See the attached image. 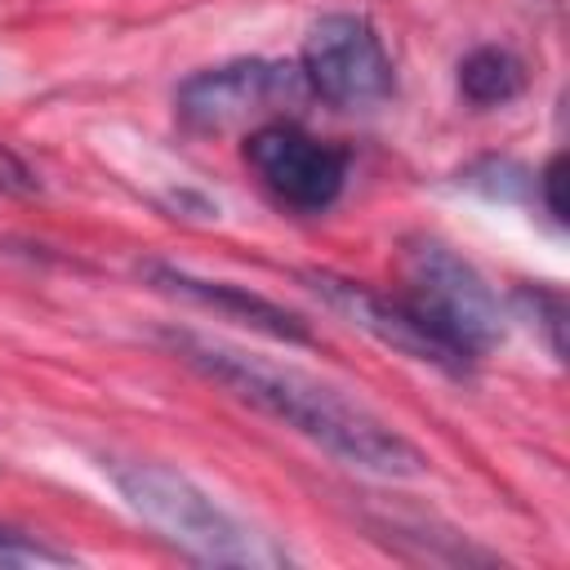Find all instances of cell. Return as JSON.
Segmentation results:
<instances>
[{
	"mask_svg": "<svg viewBox=\"0 0 570 570\" xmlns=\"http://www.w3.org/2000/svg\"><path fill=\"white\" fill-rule=\"evenodd\" d=\"M169 343V352L178 361H187L196 374L223 383L232 396H240L245 405L263 410L267 419L294 428L298 436L316 441L321 450L338 454L352 468L365 472H383V476H419L423 472V454L392 432L383 419H374L361 401L343 396L338 387L294 370V365H276L267 356L187 334V330H165L160 334Z\"/></svg>",
	"mask_w": 570,
	"mask_h": 570,
	"instance_id": "1",
	"label": "cell"
},
{
	"mask_svg": "<svg viewBox=\"0 0 570 570\" xmlns=\"http://www.w3.org/2000/svg\"><path fill=\"white\" fill-rule=\"evenodd\" d=\"M102 468L125 503L187 557L205 566H289V552L281 543L236 521L183 472L147 459H102Z\"/></svg>",
	"mask_w": 570,
	"mask_h": 570,
	"instance_id": "2",
	"label": "cell"
},
{
	"mask_svg": "<svg viewBox=\"0 0 570 570\" xmlns=\"http://www.w3.org/2000/svg\"><path fill=\"white\" fill-rule=\"evenodd\" d=\"M405 303L472 365L503 338L499 298L485 276L436 236H410L401 249Z\"/></svg>",
	"mask_w": 570,
	"mask_h": 570,
	"instance_id": "3",
	"label": "cell"
},
{
	"mask_svg": "<svg viewBox=\"0 0 570 570\" xmlns=\"http://www.w3.org/2000/svg\"><path fill=\"white\" fill-rule=\"evenodd\" d=\"M303 80L330 107H374L392 94V58L361 13H325L303 40Z\"/></svg>",
	"mask_w": 570,
	"mask_h": 570,
	"instance_id": "4",
	"label": "cell"
},
{
	"mask_svg": "<svg viewBox=\"0 0 570 570\" xmlns=\"http://www.w3.org/2000/svg\"><path fill=\"white\" fill-rule=\"evenodd\" d=\"M307 89L303 71L289 62H263V58H236L209 71H196L178 85V116L200 129L218 134L245 120H258L285 102H298Z\"/></svg>",
	"mask_w": 570,
	"mask_h": 570,
	"instance_id": "5",
	"label": "cell"
},
{
	"mask_svg": "<svg viewBox=\"0 0 570 570\" xmlns=\"http://www.w3.org/2000/svg\"><path fill=\"white\" fill-rule=\"evenodd\" d=\"M245 160L263 178V187L303 214H321L338 200L347 178V156L294 120H267L245 138Z\"/></svg>",
	"mask_w": 570,
	"mask_h": 570,
	"instance_id": "6",
	"label": "cell"
},
{
	"mask_svg": "<svg viewBox=\"0 0 570 570\" xmlns=\"http://www.w3.org/2000/svg\"><path fill=\"white\" fill-rule=\"evenodd\" d=\"M303 281L338 312L347 316L356 330H365L370 338H379L383 347H396L401 356L410 361H428L445 374H468L472 361L459 356L405 298H387V294H374L370 285L361 281H347V276H334V272H303Z\"/></svg>",
	"mask_w": 570,
	"mask_h": 570,
	"instance_id": "7",
	"label": "cell"
},
{
	"mask_svg": "<svg viewBox=\"0 0 570 570\" xmlns=\"http://www.w3.org/2000/svg\"><path fill=\"white\" fill-rule=\"evenodd\" d=\"M142 276L147 285H156L160 294H174V298H187L196 307H209L227 321H240L267 338H285V343H312V330L303 325V316H294L289 307L245 289V285H227V281H205V276H191L183 267H169V263H142Z\"/></svg>",
	"mask_w": 570,
	"mask_h": 570,
	"instance_id": "8",
	"label": "cell"
},
{
	"mask_svg": "<svg viewBox=\"0 0 570 570\" xmlns=\"http://www.w3.org/2000/svg\"><path fill=\"white\" fill-rule=\"evenodd\" d=\"M459 89L472 107H503L525 89V62L503 45H481L459 62Z\"/></svg>",
	"mask_w": 570,
	"mask_h": 570,
	"instance_id": "9",
	"label": "cell"
},
{
	"mask_svg": "<svg viewBox=\"0 0 570 570\" xmlns=\"http://www.w3.org/2000/svg\"><path fill=\"white\" fill-rule=\"evenodd\" d=\"M76 557L0 521V566H71Z\"/></svg>",
	"mask_w": 570,
	"mask_h": 570,
	"instance_id": "10",
	"label": "cell"
},
{
	"mask_svg": "<svg viewBox=\"0 0 570 570\" xmlns=\"http://www.w3.org/2000/svg\"><path fill=\"white\" fill-rule=\"evenodd\" d=\"M517 298L534 312V321L548 330V347L557 361H566V298L557 289H539V285H521Z\"/></svg>",
	"mask_w": 570,
	"mask_h": 570,
	"instance_id": "11",
	"label": "cell"
},
{
	"mask_svg": "<svg viewBox=\"0 0 570 570\" xmlns=\"http://www.w3.org/2000/svg\"><path fill=\"white\" fill-rule=\"evenodd\" d=\"M0 191L4 196H36L40 191V178L31 174V165L4 142H0Z\"/></svg>",
	"mask_w": 570,
	"mask_h": 570,
	"instance_id": "12",
	"label": "cell"
},
{
	"mask_svg": "<svg viewBox=\"0 0 570 570\" xmlns=\"http://www.w3.org/2000/svg\"><path fill=\"white\" fill-rule=\"evenodd\" d=\"M561 169H566V156L557 151L543 169H539V191H543V205L552 214V223H566V200H561Z\"/></svg>",
	"mask_w": 570,
	"mask_h": 570,
	"instance_id": "13",
	"label": "cell"
}]
</instances>
